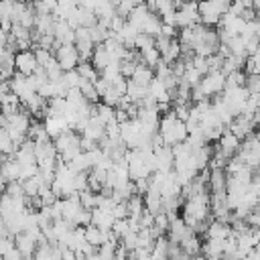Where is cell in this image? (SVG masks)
Listing matches in <instances>:
<instances>
[{"mask_svg": "<svg viewBox=\"0 0 260 260\" xmlns=\"http://www.w3.org/2000/svg\"><path fill=\"white\" fill-rule=\"evenodd\" d=\"M158 132L162 134V140H165V144H169V146H175V144H179V142H183V140L189 138L187 122L181 120L175 110L165 112V116L160 118Z\"/></svg>", "mask_w": 260, "mask_h": 260, "instance_id": "cell-1", "label": "cell"}, {"mask_svg": "<svg viewBox=\"0 0 260 260\" xmlns=\"http://www.w3.org/2000/svg\"><path fill=\"white\" fill-rule=\"evenodd\" d=\"M55 146H57V152L63 160H71L77 152H81V134L77 130H67L63 132L61 136L55 138Z\"/></svg>", "mask_w": 260, "mask_h": 260, "instance_id": "cell-2", "label": "cell"}, {"mask_svg": "<svg viewBox=\"0 0 260 260\" xmlns=\"http://www.w3.org/2000/svg\"><path fill=\"white\" fill-rule=\"evenodd\" d=\"M248 167H252L254 171L260 169V138L254 134H248L240 146V150L236 152Z\"/></svg>", "mask_w": 260, "mask_h": 260, "instance_id": "cell-3", "label": "cell"}, {"mask_svg": "<svg viewBox=\"0 0 260 260\" xmlns=\"http://www.w3.org/2000/svg\"><path fill=\"white\" fill-rule=\"evenodd\" d=\"M248 95H250V89H248L246 85H234V87H225V89H223V93H221L223 102L228 104V108L232 110V114H234V116L242 114V110H244V106H246Z\"/></svg>", "mask_w": 260, "mask_h": 260, "instance_id": "cell-4", "label": "cell"}, {"mask_svg": "<svg viewBox=\"0 0 260 260\" xmlns=\"http://www.w3.org/2000/svg\"><path fill=\"white\" fill-rule=\"evenodd\" d=\"M225 81H228V75H225L221 69H219V71H209V73L203 75L199 87L203 89V93H205L207 98H215V95L223 93Z\"/></svg>", "mask_w": 260, "mask_h": 260, "instance_id": "cell-5", "label": "cell"}, {"mask_svg": "<svg viewBox=\"0 0 260 260\" xmlns=\"http://www.w3.org/2000/svg\"><path fill=\"white\" fill-rule=\"evenodd\" d=\"M197 22H201L199 0H185L177 8V26L183 28V26H191V24H197Z\"/></svg>", "mask_w": 260, "mask_h": 260, "instance_id": "cell-6", "label": "cell"}, {"mask_svg": "<svg viewBox=\"0 0 260 260\" xmlns=\"http://www.w3.org/2000/svg\"><path fill=\"white\" fill-rule=\"evenodd\" d=\"M55 57L57 61L61 63V67L65 71L69 69H77L79 61H81V55H79V49L75 47V43H69V45H59L55 49Z\"/></svg>", "mask_w": 260, "mask_h": 260, "instance_id": "cell-7", "label": "cell"}, {"mask_svg": "<svg viewBox=\"0 0 260 260\" xmlns=\"http://www.w3.org/2000/svg\"><path fill=\"white\" fill-rule=\"evenodd\" d=\"M39 61L35 55V49H26V51H16V71L24 73V75H32L39 69Z\"/></svg>", "mask_w": 260, "mask_h": 260, "instance_id": "cell-8", "label": "cell"}, {"mask_svg": "<svg viewBox=\"0 0 260 260\" xmlns=\"http://www.w3.org/2000/svg\"><path fill=\"white\" fill-rule=\"evenodd\" d=\"M240 146H242V138L240 136H236L230 128L221 134V138L217 140V150L221 152V154H225L228 158H232L238 150H240Z\"/></svg>", "mask_w": 260, "mask_h": 260, "instance_id": "cell-9", "label": "cell"}, {"mask_svg": "<svg viewBox=\"0 0 260 260\" xmlns=\"http://www.w3.org/2000/svg\"><path fill=\"white\" fill-rule=\"evenodd\" d=\"M199 16H201V22H203V24L215 26V24H219L223 12H221L211 0H199Z\"/></svg>", "mask_w": 260, "mask_h": 260, "instance_id": "cell-10", "label": "cell"}, {"mask_svg": "<svg viewBox=\"0 0 260 260\" xmlns=\"http://www.w3.org/2000/svg\"><path fill=\"white\" fill-rule=\"evenodd\" d=\"M16 246H18V250L22 252L24 260H30V258H35L39 240H37L32 234H28V232H20V234H16Z\"/></svg>", "mask_w": 260, "mask_h": 260, "instance_id": "cell-11", "label": "cell"}, {"mask_svg": "<svg viewBox=\"0 0 260 260\" xmlns=\"http://www.w3.org/2000/svg\"><path fill=\"white\" fill-rule=\"evenodd\" d=\"M256 126V122H254V118L252 116H246V114H238L236 118H234V122L230 124V130L236 134V136H240L242 140L248 136V134H252V128Z\"/></svg>", "mask_w": 260, "mask_h": 260, "instance_id": "cell-12", "label": "cell"}, {"mask_svg": "<svg viewBox=\"0 0 260 260\" xmlns=\"http://www.w3.org/2000/svg\"><path fill=\"white\" fill-rule=\"evenodd\" d=\"M45 126H47V132H49V136H51L53 140H55L57 136H61L63 132L71 130V124L67 122L65 116H47V118H45Z\"/></svg>", "mask_w": 260, "mask_h": 260, "instance_id": "cell-13", "label": "cell"}, {"mask_svg": "<svg viewBox=\"0 0 260 260\" xmlns=\"http://www.w3.org/2000/svg\"><path fill=\"white\" fill-rule=\"evenodd\" d=\"M193 230L187 225V221L183 219V217H173L171 219V225H169V232H167V236H169V240L171 242H177V244H181V240L187 236V234H191Z\"/></svg>", "mask_w": 260, "mask_h": 260, "instance_id": "cell-14", "label": "cell"}, {"mask_svg": "<svg viewBox=\"0 0 260 260\" xmlns=\"http://www.w3.org/2000/svg\"><path fill=\"white\" fill-rule=\"evenodd\" d=\"M228 238H207V242L201 246V254L207 258H219L225 254Z\"/></svg>", "mask_w": 260, "mask_h": 260, "instance_id": "cell-15", "label": "cell"}, {"mask_svg": "<svg viewBox=\"0 0 260 260\" xmlns=\"http://www.w3.org/2000/svg\"><path fill=\"white\" fill-rule=\"evenodd\" d=\"M81 134L87 136V138H91V140H95V142H100V140L106 136V124L93 114V116L87 120V124H85V128L81 130Z\"/></svg>", "mask_w": 260, "mask_h": 260, "instance_id": "cell-16", "label": "cell"}, {"mask_svg": "<svg viewBox=\"0 0 260 260\" xmlns=\"http://www.w3.org/2000/svg\"><path fill=\"white\" fill-rule=\"evenodd\" d=\"M156 152V171H173L175 169V152L173 146L165 144L154 150Z\"/></svg>", "mask_w": 260, "mask_h": 260, "instance_id": "cell-17", "label": "cell"}, {"mask_svg": "<svg viewBox=\"0 0 260 260\" xmlns=\"http://www.w3.org/2000/svg\"><path fill=\"white\" fill-rule=\"evenodd\" d=\"M219 26L228 28L232 35H242V30H244V26H246V18H244V16H238V14H234V12L228 10V12L221 16Z\"/></svg>", "mask_w": 260, "mask_h": 260, "instance_id": "cell-18", "label": "cell"}, {"mask_svg": "<svg viewBox=\"0 0 260 260\" xmlns=\"http://www.w3.org/2000/svg\"><path fill=\"white\" fill-rule=\"evenodd\" d=\"M55 39H57L61 45L75 43V28H73L67 20L57 18V24H55Z\"/></svg>", "mask_w": 260, "mask_h": 260, "instance_id": "cell-19", "label": "cell"}, {"mask_svg": "<svg viewBox=\"0 0 260 260\" xmlns=\"http://www.w3.org/2000/svg\"><path fill=\"white\" fill-rule=\"evenodd\" d=\"M91 211H93V221H91V223L100 225L102 230H110V228H114L116 215H114L112 209H108V207H100V205H98V207H93Z\"/></svg>", "mask_w": 260, "mask_h": 260, "instance_id": "cell-20", "label": "cell"}, {"mask_svg": "<svg viewBox=\"0 0 260 260\" xmlns=\"http://www.w3.org/2000/svg\"><path fill=\"white\" fill-rule=\"evenodd\" d=\"M0 102H2V114L12 116V114L20 112V104H22V100H20V95L14 93L12 89L6 91V93H0Z\"/></svg>", "mask_w": 260, "mask_h": 260, "instance_id": "cell-21", "label": "cell"}, {"mask_svg": "<svg viewBox=\"0 0 260 260\" xmlns=\"http://www.w3.org/2000/svg\"><path fill=\"white\" fill-rule=\"evenodd\" d=\"M114 61V57H112V53L108 51V47L102 43V45H95V49H93V55H91V63L98 67V71L102 73L110 63Z\"/></svg>", "mask_w": 260, "mask_h": 260, "instance_id": "cell-22", "label": "cell"}, {"mask_svg": "<svg viewBox=\"0 0 260 260\" xmlns=\"http://www.w3.org/2000/svg\"><path fill=\"white\" fill-rule=\"evenodd\" d=\"M140 35V30H138V26H134L130 20H126L124 24H122V28L116 32V37L128 47V49H134V43H136V37Z\"/></svg>", "mask_w": 260, "mask_h": 260, "instance_id": "cell-23", "label": "cell"}, {"mask_svg": "<svg viewBox=\"0 0 260 260\" xmlns=\"http://www.w3.org/2000/svg\"><path fill=\"white\" fill-rule=\"evenodd\" d=\"M154 10H150L146 4H136L134 6V10L128 14V18L126 20H130L134 26H138V30H142V26H144V22L150 18V14H152Z\"/></svg>", "mask_w": 260, "mask_h": 260, "instance_id": "cell-24", "label": "cell"}, {"mask_svg": "<svg viewBox=\"0 0 260 260\" xmlns=\"http://www.w3.org/2000/svg\"><path fill=\"white\" fill-rule=\"evenodd\" d=\"M209 191H211V193L228 191V173H225V169H211Z\"/></svg>", "mask_w": 260, "mask_h": 260, "instance_id": "cell-25", "label": "cell"}, {"mask_svg": "<svg viewBox=\"0 0 260 260\" xmlns=\"http://www.w3.org/2000/svg\"><path fill=\"white\" fill-rule=\"evenodd\" d=\"M144 205H146V209H150L152 213H160V211L165 209V199H162V193L150 187V189L144 193Z\"/></svg>", "mask_w": 260, "mask_h": 260, "instance_id": "cell-26", "label": "cell"}, {"mask_svg": "<svg viewBox=\"0 0 260 260\" xmlns=\"http://www.w3.org/2000/svg\"><path fill=\"white\" fill-rule=\"evenodd\" d=\"M55 24H57V18L53 14H37L32 28L39 35H47V32H55Z\"/></svg>", "mask_w": 260, "mask_h": 260, "instance_id": "cell-27", "label": "cell"}, {"mask_svg": "<svg viewBox=\"0 0 260 260\" xmlns=\"http://www.w3.org/2000/svg\"><path fill=\"white\" fill-rule=\"evenodd\" d=\"M181 55H183V47H181V41L179 39H173L169 43V47L162 49V61L169 63V65H173L175 61H179Z\"/></svg>", "mask_w": 260, "mask_h": 260, "instance_id": "cell-28", "label": "cell"}, {"mask_svg": "<svg viewBox=\"0 0 260 260\" xmlns=\"http://www.w3.org/2000/svg\"><path fill=\"white\" fill-rule=\"evenodd\" d=\"M154 77H156V75H154L152 67H150V65H146L144 61H140V63H138V67H136V71H134V75H132L130 79L138 81L140 85H148V83H150Z\"/></svg>", "mask_w": 260, "mask_h": 260, "instance_id": "cell-29", "label": "cell"}, {"mask_svg": "<svg viewBox=\"0 0 260 260\" xmlns=\"http://www.w3.org/2000/svg\"><path fill=\"white\" fill-rule=\"evenodd\" d=\"M181 246H183V250L189 254V256H197V254H201V240L197 238V234H195V230L191 232V234H187L183 240H181Z\"/></svg>", "mask_w": 260, "mask_h": 260, "instance_id": "cell-30", "label": "cell"}, {"mask_svg": "<svg viewBox=\"0 0 260 260\" xmlns=\"http://www.w3.org/2000/svg\"><path fill=\"white\" fill-rule=\"evenodd\" d=\"M85 240L93 246H102L106 242V230H102L95 223H89V225H85Z\"/></svg>", "mask_w": 260, "mask_h": 260, "instance_id": "cell-31", "label": "cell"}, {"mask_svg": "<svg viewBox=\"0 0 260 260\" xmlns=\"http://www.w3.org/2000/svg\"><path fill=\"white\" fill-rule=\"evenodd\" d=\"M130 98H132V102H136V104H140L146 95H148V85H140L138 81H134V79H128V91H126Z\"/></svg>", "mask_w": 260, "mask_h": 260, "instance_id": "cell-32", "label": "cell"}, {"mask_svg": "<svg viewBox=\"0 0 260 260\" xmlns=\"http://www.w3.org/2000/svg\"><path fill=\"white\" fill-rule=\"evenodd\" d=\"M93 114H95V116H98V118H100L104 124H108V122L116 120V108H114V106H110V104H106V102L95 104Z\"/></svg>", "mask_w": 260, "mask_h": 260, "instance_id": "cell-33", "label": "cell"}, {"mask_svg": "<svg viewBox=\"0 0 260 260\" xmlns=\"http://www.w3.org/2000/svg\"><path fill=\"white\" fill-rule=\"evenodd\" d=\"M28 138H30V140H35V142L51 140V136H49V132H47L45 122H32V124H30V130H28Z\"/></svg>", "mask_w": 260, "mask_h": 260, "instance_id": "cell-34", "label": "cell"}, {"mask_svg": "<svg viewBox=\"0 0 260 260\" xmlns=\"http://www.w3.org/2000/svg\"><path fill=\"white\" fill-rule=\"evenodd\" d=\"M16 148L18 146H16L12 134L8 132V128H2L0 130V150H2V154H14Z\"/></svg>", "mask_w": 260, "mask_h": 260, "instance_id": "cell-35", "label": "cell"}, {"mask_svg": "<svg viewBox=\"0 0 260 260\" xmlns=\"http://www.w3.org/2000/svg\"><path fill=\"white\" fill-rule=\"evenodd\" d=\"M67 162L73 167L75 173H83V171H89V169H91V162H89V156H87L85 150L77 152V154H75L71 160H67Z\"/></svg>", "mask_w": 260, "mask_h": 260, "instance_id": "cell-36", "label": "cell"}, {"mask_svg": "<svg viewBox=\"0 0 260 260\" xmlns=\"http://www.w3.org/2000/svg\"><path fill=\"white\" fill-rule=\"evenodd\" d=\"M169 246H171V240L169 236H158L154 240V246H152V258H167L169 256Z\"/></svg>", "mask_w": 260, "mask_h": 260, "instance_id": "cell-37", "label": "cell"}, {"mask_svg": "<svg viewBox=\"0 0 260 260\" xmlns=\"http://www.w3.org/2000/svg\"><path fill=\"white\" fill-rule=\"evenodd\" d=\"M140 55H142V61L146 65H150V67H156L160 63V59H162V53H160V49L156 45L154 47H148V49H142Z\"/></svg>", "mask_w": 260, "mask_h": 260, "instance_id": "cell-38", "label": "cell"}, {"mask_svg": "<svg viewBox=\"0 0 260 260\" xmlns=\"http://www.w3.org/2000/svg\"><path fill=\"white\" fill-rule=\"evenodd\" d=\"M77 71L81 73V77H85V79H89V81H98L100 77H98V67L91 63V61H79V65H77Z\"/></svg>", "mask_w": 260, "mask_h": 260, "instance_id": "cell-39", "label": "cell"}, {"mask_svg": "<svg viewBox=\"0 0 260 260\" xmlns=\"http://www.w3.org/2000/svg\"><path fill=\"white\" fill-rule=\"evenodd\" d=\"M230 49H232V53L234 55H240V57H248V49H246V39L242 37V35H234L232 39H230Z\"/></svg>", "mask_w": 260, "mask_h": 260, "instance_id": "cell-40", "label": "cell"}, {"mask_svg": "<svg viewBox=\"0 0 260 260\" xmlns=\"http://www.w3.org/2000/svg\"><path fill=\"white\" fill-rule=\"evenodd\" d=\"M22 185H24V193H26L28 197H35V195H39V191H41V187H43L45 183H43L41 175H35V177H30V179L22 181Z\"/></svg>", "mask_w": 260, "mask_h": 260, "instance_id": "cell-41", "label": "cell"}, {"mask_svg": "<svg viewBox=\"0 0 260 260\" xmlns=\"http://www.w3.org/2000/svg\"><path fill=\"white\" fill-rule=\"evenodd\" d=\"M35 55L41 67H47L53 59H55V51L53 49H45V47H35Z\"/></svg>", "mask_w": 260, "mask_h": 260, "instance_id": "cell-42", "label": "cell"}, {"mask_svg": "<svg viewBox=\"0 0 260 260\" xmlns=\"http://www.w3.org/2000/svg\"><path fill=\"white\" fill-rule=\"evenodd\" d=\"M246 79H248V73H246V71H242V69H236V71L228 73L225 87H234V85H246Z\"/></svg>", "mask_w": 260, "mask_h": 260, "instance_id": "cell-43", "label": "cell"}, {"mask_svg": "<svg viewBox=\"0 0 260 260\" xmlns=\"http://www.w3.org/2000/svg\"><path fill=\"white\" fill-rule=\"evenodd\" d=\"M37 14H53L57 8V0H35L32 2Z\"/></svg>", "mask_w": 260, "mask_h": 260, "instance_id": "cell-44", "label": "cell"}, {"mask_svg": "<svg viewBox=\"0 0 260 260\" xmlns=\"http://www.w3.org/2000/svg\"><path fill=\"white\" fill-rule=\"evenodd\" d=\"M156 45V37L154 35H148V32H140L136 37V43H134V49L142 51V49H148V47H154Z\"/></svg>", "mask_w": 260, "mask_h": 260, "instance_id": "cell-45", "label": "cell"}, {"mask_svg": "<svg viewBox=\"0 0 260 260\" xmlns=\"http://www.w3.org/2000/svg\"><path fill=\"white\" fill-rule=\"evenodd\" d=\"M63 81L67 83V87H79V81H81V73L77 69H69L63 73Z\"/></svg>", "mask_w": 260, "mask_h": 260, "instance_id": "cell-46", "label": "cell"}, {"mask_svg": "<svg viewBox=\"0 0 260 260\" xmlns=\"http://www.w3.org/2000/svg\"><path fill=\"white\" fill-rule=\"evenodd\" d=\"M136 67H138V61H134V59H124V61H120V69H122V75H124V77H128V79L134 75Z\"/></svg>", "mask_w": 260, "mask_h": 260, "instance_id": "cell-47", "label": "cell"}, {"mask_svg": "<svg viewBox=\"0 0 260 260\" xmlns=\"http://www.w3.org/2000/svg\"><path fill=\"white\" fill-rule=\"evenodd\" d=\"M134 6H136L134 0H120L118 6H116V12H118L120 16H124V18H128V14L134 10Z\"/></svg>", "mask_w": 260, "mask_h": 260, "instance_id": "cell-48", "label": "cell"}, {"mask_svg": "<svg viewBox=\"0 0 260 260\" xmlns=\"http://www.w3.org/2000/svg\"><path fill=\"white\" fill-rule=\"evenodd\" d=\"M246 87L250 89V93L260 91V73H252V75H248V79H246Z\"/></svg>", "mask_w": 260, "mask_h": 260, "instance_id": "cell-49", "label": "cell"}, {"mask_svg": "<svg viewBox=\"0 0 260 260\" xmlns=\"http://www.w3.org/2000/svg\"><path fill=\"white\" fill-rule=\"evenodd\" d=\"M2 260H24V256H22V252L18 250V246H14L8 254H4V256H2Z\"/></svg>", "mask_w": 260, "mask_h": 260, "instance_id": "cell-50", "label": "cell"}, {"mask_svg": "<svg viewBox=\"0 0 260 260\" xmlns=\"http://www.w3.org/2000/svg\"><path fill=\"white\" fill-rule=\"evenodd\" d=\"M211 2H213V4L223 12V14H225V12L230 10V6H232V0H211Z\"/></svg>", "mask_w": 260, "mask_h": 260, "instance_id": "cell-51", "label": "cell"}, {"mask_svg": "<svg viewBox=\"0 0 260 260\" xmlns=\"http://www.w3.org/2000/svg\"><path fill=\"white\" fill-rule=\"evenodd\" d=\"M256 37L260 39V16H258V24H256Z\"/></svg>", "mask_w": 260, "mask_h": 260, "instance_id": "cell-52", "label": "cell"}, {"mask_svg": "<svg viewBox=\"0 0 260 260\" xmlns=\"http://www.w3.org/2000/svg\"><path fill=\"white\" fill-rule=\"evenodd\" d=\"M256 136H258V138H260V124H258V126H256Z\"/></svg>", "mask_w": 260, "mask_h": 260, "instance_id": "cell-53", "label": "cell"}]
</instances>
